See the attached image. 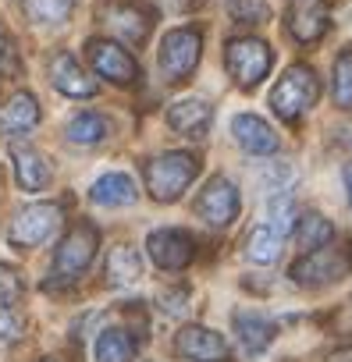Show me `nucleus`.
Here are the masks:
<instances>
[{"label":"nucleus","mask_w":352,"mask_h":362,"mask_svg":"<svg viewBox=\"0 0 352 362\" xmlns=\"http://www.w3.org/2000/svg\"><path fill=\"white\" fill-rule=\"evenodd\" d=\"M200 174V156L196 153H160L146 163V192L157 203H174Z\"/></svg>","instance_id":"1"},{"label":"nucleus","mask_w":352,"mask_h":362,"mask_svg":"<svg viewBox=\"0 0 352 362\" xmlns=\"http://www.w3.org/2000/svg\"><path fill=\"white\" fill-rule=\"evenodd\" d=\"M348 270H352V242L310 249L306 256H299V259L288 267V277H292L295 284H302V288H324V284L341 281Z\"/></svg>","instance_id":"2"},{"label":"nucleus","mask_w":352,"mask_h":362,"mask_svg":"<svg viewBox=\"0 0 352 362\" xmlns=\"http://www.w3.org/2000/svg\"><path fill=\"white\" fill-rule=\"evenodd\" d=\"M317 100H320V82L310 64H292L271 89V110L285 121H299Z\"/></svg>","instance_id":"3"},{"label":"nucleus","mask_w":352,"mask_h":362,"mask_svg":"<svg viewBox=\"0 0 352 362\" xmlns=\"http://www.w3.org/2000/svg\"><path fill=\"white\" fill-rule=\"evenodd\" d=\"M96 245H100V231H96L89 221L75 224V228L61 238V245H57V252H54L50 284H72L75 277H82V274L89 270L93 256H96Z\"/></svg>","instance_id":"4"},{"label":"nucleus","mask_w":352,"mask_h":362,"mask_svg":"<svg viewBox=\"0 0 352 362\" xmlns=\"http://www.w3.org/2000/svg\"><path fill=\"white\" fill-rule=\"evenodd\" d=\"M271 64H274V50L263 40L242 36V40H232L225 47V68L239 89H256L267 78Z\"/></svg>","instance_id":"5"},{"label":"nucleus","mask_w":352,"mask_h":362,"mask_svg":"<svg viewBox=\"0 0 352 362\" xmlns=\"http://www.w3.org/2000/svg\"><path fill=\"white\" fill-rule=\"evenodd\" d=\"M200 50H203L200 29H193V25L171 29L160 40V71H164V78L167 82H186L200 64Z\"/></svg>","instance_id":"6"},{"label":"nucleus","mask_w":352,"mask_h":362,"mask_svg":"<svg viewBox=\"0 0 352 362\" xmlns=\"http://www.w3.org/2000/svg\"><path fill=\"white\" fill-rule=\"evenodd\" d=\"M61 221H64V206L61 203H33L11 221L8 242L15 249H36L61 228Z\"/></svg>","instance_id":"7"},{"label":"nucleus","mask_w":352,"mask_h":362,"mask_svg":"<svg viewBox=\"0 0 352 362\" xmlns=\"http://www.w3.org/2000/svg\"><path fill=\"white\" fill-rule=\"evenodd\" d=\"M242 210V199H239V189L232 185V181L225 174H214L203 192L196 196V217L210 228H228Z\"/></svg>","instance_id":"8"},{"label":"nucleus","mask_w":352,"mask_h":362,"mask_svg":"<svg viewBox=\"0 0 352 362\" xmlns=\"http://www.w3.org/2000/svg\"><path fill=\"white\" fill-rule=\"evenodd\" d=\"M86 54H89V64L100 78L114 82V86H132L139 78V64L135 57L121 47V43H110V40H89L86 43Z\"/></svg>","instance_id":"9"},{"label":"nucleus","mask_w":352,"mask_h":362,"mask_svg":"<svg viewBox=\"0 0 352 362\" xmlns=\"http://www.w3.org/2000/svg\"><path fill=\"white\" fill-rule=\"evenodd\" d=\"M146 249H149V259L160 270H186L196 259V238L189 231H178V228L153 231L146 238Z\"/></svg>","instance_id":"10"},{"label":"nucleus","mask_w":352,"mask_h":362,"mask_svg":"<svg viewBox=\"0 0 352 362\" xmlns=\"http://www.w3.org/2000/svg\"><path fill=\"white\" fill-rule=\"evenodd\" d=\"M174 351L189 362H228V355H232L228 341L217 330L200 327V323H189L174 334Z\"/></svg>","instance_id":"11"},{"label":"nucleus","mask_w":352,"mask_h":362,"mask_svg":"<svg viewBox=\"0 0 352 362\" xmlns=\"http://www.w3.org/2000/svg\"><path fill=\"white\" fill-rule=\"evenodd\" d=\"M285 22H288V36L295 43L313 47L327 36L331 11H327V4H320V0H295V4L288 8V15H285Z\"/></svg>","instance_id":"12"},{"label":"nucleus","mask_w":352,"mask_h":362,"mask_svg":"<svg viewBox=\"0 0 352 362\" xmlns=\"http://www.w3.org/2000/svg\"><path fill=\"white\" fill-rule=\"evenodd\" d=\"M100 18H103V25H107L114 36H121L128 47H139V43L149 36V15L139 11L135 4H107V8H100Z\"/></svg>","instance_id":"13"},{"label":"nucleus","mask_w":352,"mask_h":362,"mask_svg":"<svg viewBox=\"0 0 352 362\" xmlns=\"http://www.w3.org/2000/svg\"><path fill=\"white\" fill-rule=\"evenodd\" d=\"M232 135H235V142H239L246 153H253V156H271V153H278V146H281L278 132H274L263 117H256V114H239V117L232 121Z\"/></svg>","instance_id":"14"},{"label":"nucleus","mask_w":352,"mask_h":362,"mask_svg":"<svg viewBox=\"0 0 352 362\" xmlns=\"http://www.w3.org/2000/svg\"><path fill=\"white\" fill-rule=\"evenodd\" d=\"M50 82H54V89H57V93L75 96V100L96 96V82L82 71V64H79L68 50L54 54V61H50Z\"/></svg>","instance_id":"15"},{"label":"nucleus","mask_w":352,"mask_h":362,"mask_svg":"<svg viewBox=\"0 0 352 362\" xmlns=\"http://www.w3.org/2000/svg\"><path fill=\"white\" fill-rule=\"evenodd\" d=\"M210 121H214V110L203 100H178L167 107V124L186 139H203L210 132Z\"/></svg>","instance_id":"16"},{"label":"nucleus","mask_w":352,"mask_h":362,"mask_svg":"<svg viewBox=\"0 0 352 362\" xmlns=\"http://www.w3.org/2000/svg\"><path fill=\"white\" fill-rule=\"evenodd\" d=\"M15 156V177L25 192H43L50 185V163L40 149H29V146H15L11 149Z\"/></svg>","instance_id":"17"},{"label":"nucleus","mask_w":352,"mask_h":362,"mask_svg":"<svg viewBox=\"0 0 352 362\" xmlns=\"http://www.w3.org/2000/svg\"><path fill=\"white\" fill-rule=\"evenodd\" d=\"M40 124V103L33 93H15L4 107H0V132L8 135H22L33 132Z\"/></svg>","instance_id":"18"},{"label":"nucleus","mask_w":352,"mask_h":362,"mask_svg":"<svg viewBox=\"0 0 352 362\" xmlns=\"http://www.w3.org/2000/svg\"><path fill=\"white\" fill-rule=\"evenodd\" d=\"M89 199L96 203V206H132L135 199H139V192H135V181L128 177V174H121V170H110V174H103V177H96V185L89 189Z\"/></svg>","instance_id":"19"},{"label":"nucleus","mask_w":352,"mask_h":362,"mask_svg":"<svg viewBox=\"0 0 352 362\" xmlns=\"http://www.w3.org/2000/svg\"><path fill=\"white\" fill-rule=\"evenodd\" d=\"M232 323H235V334H239V341H242V348L249 355H260L274 341V323L267 316H260V313H246L242 309V313L232 316Z\"/></svg>","instance_id":"20"},{"label":"nucleus","mask_w":352,"mask_h":362,"mask_svg":"<svg viewBox=\"0 0 352 362\" xmlns=\"http://www.w3.org/2000/svg\"><path fill=\"white\" fill-rule=\"evenodd\" d=\"M103 274H107L110 288H128V284H135L142 277V256L132 245H114L110 256H107Z\"/></svg>","instance_id":"21"},{"label":"nucleus","mask_w":352,"mask_h":362,"mask_svg":"<svg viewBox=\"0 0 352 362\" xmlns=\"http://www.w3.org/2000/svg\"><path fill=\"white\" fill-rule=\"evenodd\" d=\"M135 337L121 327H107L96 337V362H132L135 358Z\"/></svg>","instance_id":"22"},{"label":"nucleus","mask_w":352,"mask_h":362,"mask_svg":"<svg viewBox=\"0 0 352 362\" xmlns=\"http://www.w3.org/2000/svg\"><path fill=\"white\" fill-rule=\"evenodd\" d=\"M107 132H110L107 117H100V114H93V110L75 114V117L68 121V128H64L68 142H75V146H96V142L107 139Z\"/></svg>","instance_id":"23"},{"label":"nucleus","mask_w":352,"mask_h":362,"mask_svg":"<svg viewBox=\"0 0 352 362\" xmlns=\"http://www.w3.org/2000/svg\"><path fill=\"white\" fill-rule=\"evenodd\" d=\"M334 238V228H331V221L327 217H320V214H302L299 221H295V245L299 249H320V245H327Z\"/></svg>","instance_id":"24"},{"label":"nucleus","mask_w":352,"mask_h":362,"mask_svg":"<svg viewBox=\"0 0 352 362\" xmlns=\"http://www.w3.org/2000/svg\"><path fill=\"white\" fill-rule=\"evenodd\" d=\"M281 245H285V238H281L274 228L260 224V228L249 235V242H246V256H249L253 263L271 267V263H278V259H281Z\"/></svg>","instance_id":"25"},{"label":"nucleus","mask_w":352,"mask_h":362,"mask_svg":"<svg viewBox=\"0 0 352 362\" xmlns=\"http://www.w3.org/2000/svg\"><path fill=\"white\" fill-rule=\"evenodd\" d=\"M22 8H25V18L36 25H61L72 18L75 0H25Z\"/></svg>","instance_id":"26"},{"label":"nucleus","mask_w":352,"mask_h":362,"mask_svg":"<svg viewBox=\"0 0 352 362\" xmlns=\"http://www.w3.org/2000/svg\"><path fill=\"white\" fill-rule=\"evenodd\" d=\"M334 103L341 110H352V47H345L334 61V82H331Z\"/></svg>","instance_id":"27"},{"label":"nucleus","mask_w":352,"mask_h":362,"mask_svg":"<svg viewBox=\"0 0 352 362\" xmlns=\"http://www.w3.org/2000/svg\"><path fill=\"white\" fill-rule=\"evenodd\" d=\"M295 221H299V210H295V199L288 196H274L271 206H267V228H274L281 238L295 231Z\"/></svg>","instance_id":"28"},{"label":"nucleus","mask_w":352,"mask_h":362,"mask_svg":"<svg viewBox=\"0 0 352 362\" xmlns=\"http://www.w3.org/2000/svg\"><path fill=\"white\" fill-rule=\"evenodd\" d=\"M228 15L239 25H260L267 22L271 8H267V0H228Z\"/></svg>","instance_id":"29"},{"label":"nucleus","mask_w":352,"mask_h":362,"mask_svg":"<svg viewBox=\"0 0 352 362\" xmlns=\"http://www.w3.org/2000/svg\"><path fill=\"white\" fill-rule=\"evenodd\" d=\"M25 295V281L11 263H0V305H18Z\"/></svg>","instance_id":"30"},{"label":"nucleus","mask_w":352,"mask_h":362,"mask_svg":"<svg viewBox=\"0 0 352 362\" xmlns=\"http://www.w3.org/2000/svg\"><path fill=\"white\" fill-rule=\"evenodd\" d=\"M22 334H25V320L11 305H0V344H15Z\"/></svg>","instance_id":"31"},{"label":"nucleus","mask_w":352,"mask_h":362,"mask_svg":"<svg viewBox=\"0 0 352 362\" xmlns=\"http://www.w3.org/2000/svg\"><path fill=\"white\" fill-rule=\"evenodd\" d=\"M22 64H18V54L11 50V43H0V78H11L18 75Z\"/></svg>","instance_id":"32"},{"label":"nucleus","mask_w":352,"mask_h":362,"mask_svg":"<svg viewBox=\"0 0 352 362\" xmlns=\"http://www.w3.org/2000/svg\"><path fill=\"white\" fill-rule=\"evenodd\" d=\"M164 313H171V316H178L182 309H186V291H164Z\"/></svg>","instance_id":"33"},{"label":"nucleus","mask_w":352,"mask_h":362,"mask_svg":"<svg viewBox=\"0 0 352 362\" xmlns=\"http://www.w3.org/2000/svg\"><path fill=\"white\" fill-rule=\"evenodd\" d=\"M327 362H352V344H345V348H334V351L327 355Z\"/></svg>","instance_id":"34"},{"label":"nucleus","mask_w":352,"mask_h":362,"mask_svg":"<svg viewBox=\"0 0 352 362\" xmlns=\"http://www.w3.org/2000/svg\"><path fill=\"white\" fill-rule=\"evenodd\" d=\"M341 177H345V189H348V203H352V163H345Z\"/></svg>","instance_id":"35"},{"label":"nucleus","mask_w":352,"mask_h":362,"mask_svg":"<svg viewBox=\"0 0 352 362\" xmlns=\"http://www.w3.org/2000/svg\"><path fill=\"white\" fill-rule=\"evenodd\" d=\"M167 4H171V8H178V11H186V8L196 4V0H167Z\"/></svg>","instance_id":"36"},{"label":"nucleus","mask_w":352,"mask_h":362,"mask_svg":"<svg viewBox=\"0 0 352 362\" xmlns=\"http://www.w3.org/2000/svg\"><path fill=\"white\" fill-rule=\"evenodd\" d=\"M40 362H54V358H40Z\"/></svg>","instance_id":"37"}]
</instances>
